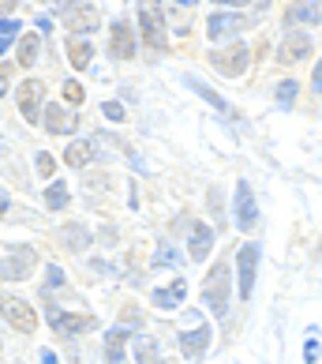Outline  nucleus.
<instances>
[{
  "mask_svg": "<svg viewBox=\"0 0 322 364\" xmlns=\"http://www.w3.org/2000/svg\"><path fill=\"white\" fill-rule=\"evenodd\" d=\"M285 23L289 26H315L318 23V4H315V0H300V4H292L289 8V16H285Z\"/></svg>",
  "mask_w": 322,
  "mask_h": 364,
  "instance_id": "nucleus-18",
  "label": "nucleus"
},
{
  "mask_svg": "<svg viewBox=\"0 0 322 364\" xmlns=\"http://www.w3.org/2000/svg\"><path fill=\"white\" fill-rule=\"evenodd\" d=\"M49 286H64V271H60V267H49Z\"/></svg>",
  "mask_w": 322,
  "mask_h": 364,
  "instance_id": "nucleus-34",
  "label": "nucleus"
},
{
  "mask_svg": "<svg viewBox=\"0 0 322 364\" xmlns=\"http://www.w3.org/2000/svg\"><path fill=\"white\" fill-rule=\"evenodd\" d=\"M177 4H184V8H195V0H177Z\"/></svg>",
  "mask_w": 322,
  "mask_h": 364,
  "instance_id": "nucleus-42",
  "label": "nucleus"
},
{
  "mask_svg": "<svg viewBox=\"0 0 322 364\" xmlns=\"http://www.w3.org/2000/svg\"><path fill=\"white\" fill-rule=\"evenodd\" d=\"M255 218H259V210H255V196H251L248 181H240L236 184V225L244 229V233H251Z\"/></svg>",
  "mask_w": 322,
  "mask_h": 364,
  "instance_id": "nucleus-11",
  "label": "nucleus"
},
{
  "mask_svg": "<svg viewBox=\"0 0 322 364\" xmlns=\"http://www.w3.org/2000/svg\"><path fill=\"white\" fill-rule=\"evenodd\" d=\"M128 334H131V331H124V327H113V331H109V338H105V349H109V364H120V360H124V342H128Z\"/></svg>",
  "mask_w": 322,
  "mask_h": 364,
  "instance_id": "nucleus-21",
  "label": "nucleus"
},
{
  "mask_svg": "<svg viewBox=\"0 0 322 364\" xmlns=\"http://www.w3.org/2000/svg\"><path fill=\"white\" fill-rule=\"evenodd\" d=\"M19 19H0V53H8V46L19 38Z\"/></svg>",
  "mask_w": 322,
  "mask_h": 364,
  "instance_id": "nucleus-27",
  "label": "nucleus"
},
{
  "mask_svg": "<svg viewBox=\"0 0 322 364\" xmlns=\"http://www.w3.org/2000/svg\"><path fill=\"white\" fill-rule=\"evenodd\" d=\"M210 60H213V68H218L221 75L236 79V75H244L248 60H251V53H248V46H233V49H225V53H213Z\"/></svg>",
  "mask_w": 322,
  "mask_h": 364,
  "instance_id": "nucleus-5",
  "label": "nucleus"
},
{
  "mask_svg": "<svg viewBox=\"0 0 322 364\" xmlns=\"http://www.w3.org/2000/svg\"><path fill=\"white\" fill-rule=\"evenodd\" d=\"M154 267H177V252H172L169 245H161L157 255H154Z\"/></svg>",
  "mask_w": 322,
  "mask_h": 364,
  "instance_id": "nucleus-29",
  "label": "nucleus"
},
{
  "mask_svg": "<svg viewBox=\"0 0 322 364\" xmlns=\"http://www.w3.org/2000/svg\"><path fill=\"white\" fill-rule=\"evenodd\" d=\"M304 357H307V364L318 360V342H315V338H307V346H304Z\"/></svg>",
  "mask_w": 322,
  "mask_h": 364,
  "instance_id": "nucleus-33",
  "label": "nucleus"
},
{
  "mask_svg": "<svg viewBox=\"0 0 322 364\" xmlns=\"http://www.w3.org/2000/svg\"><path fill=\"white\" fill-rule=\"evenodd\" d=\"M64 245H68L72 252H83L90 245V233H87V225H68L64 229Z\"/></svg>",
  "mask_w": 322,
  "mask_h": 364,
  "instance_id": "nucleus-24",
  "label": "nucleus"
},
{
  "mask_svg": "<svg viewBox=\"0 0 322 364\" xmlns=\"http://www.w3.org/2000/svg\"><path fill=\"white\" fill-rule=\"evenodd\" d=\"M98 23H101V16H98V8H90V4H79V8L68 11V31L87 34V31H98Z\"/></svg>",
  "mask_w": 322,
  "mask_h": 364,
  "instance_id": "nucleus-16",
  "label": "nucleus"
},
{
  "mask_svg": "<svg viewBox=\"0 0 322 364\" xmlns=\"http://www.w3.org/2000/svg\"><path fill=\"white\" fill-rule=\"evenodd\" d=\"M45 207H49V210H64V207H68V188H64L60 181H52V184H49Z\"/></svg>",
  "mask_w": 322,
  "mask_h": 364,
  "instance_id": "nucleus-25",
  "label": "nucleus"
},
{
  "mask_svg": "<svg viewBox=\"0 0 322 364\" xmlns=\"http://www.w3.org/2000/svg\"><path fill=\"white\" fill-rule=\"evenodd\" d=\"M64 102H68L72 109H75V105H83V87H79V83H72V79H68V83H64Z\"/></svg>",
  "mask_w": 322,
  "mask_h": 364,
  "instance_id": "nucleus-28",
  "label": "nucleus"
},
{
  "mask_svg": "<svg viewBox=\"0 0 322 364\" xmlns=\"http://www.w3.org/2000/svg\"><path fill=\"white\" fill-rule=\"evenodd\" d=\"M0 349H4V342H0Z\"/></svg>",
  "mask_w": 322,
  "mask_h": 364,
  "instance_id": "nucleus-43",
  "label": "nucleus"
},
{
  "mask_svg": "<svg viewBox=\"0 0 322 364\" xmlns=\"http://www.w3.org/2000/svg\"><path fill=\"white\" fill-rule=\"evenodd\" d=\"M34 166H38V173H42V177H45V181L52 177V158H49L45 151H42V154H38V161H34Z\"/></svg>",
  "mask_w": 322,
  "mask_h": 364,
  "instance_id": "nucleus-32",
  "label": "nucleus"
},
{
  "mask_svg": "<svg viewBox=\"0 0 322 364\" xmlns=\"http://www.w3.org/2000/svg\"><path fill=\"white\" fill-rule=\"evenodd\" d=\"M213 248V229L206 222H195L191 225V245H187V252H191V263H203L206 255Z\"/></svg>",
  "mask_w": 322,
  "mask_h": 364,
  "instance_id": "nucleus-15",
  "label": "nucleus"
},
{
  "mask_svg": "<svg viewBox=\"0 0 322 364\" xmlns=\"http://www.w3.org/2000/svg\"><path fill=\"white\" fill-rule=\"evenodd\" d=\"M64 161H68L72 169L90 166V161H94V143H87V139H72V143H68V151H64Z\"/></svg>",
  "mask_w": 322,
  "mask_h": 364,
  "instance_id": "nucleus-19",
  "label": "nucleus"
},
{
  "mask_svg": "<svg viewBox=\"0 0 322 364\" xmlns=\"http://www.w3.org/2000/svg\"><path fill=\"white\" fill-rule=\"evenodd\" d=\"M307 53H311V34L289 31L285 42H281V49H277V60H281V64H296V60L307 57Z\"/></svg>",
  "mask_w": 322,
  "mask_h": 364,
  "instance_id": "nucleus-10",
  "label": "nucleus"
},
{
  "mask_svg": "<svg viewBox=\"0 0 322 364\" xmlns=\"http://www.w3.org/2000/svg\"><path fill=\"white\" fill-rule=\"evenodd\" d=\"M135 360H139V364H157V360H161L157 342L146 338V334H143V338H135Z\"/></svg>",
  "mask_w": 322,
  "mask_h": 364,
  "instance_id": "nucleus-23",
  "label": "nucleus"
},
{
  "mask_svg": "<svg viewBox=\"0 0 322 364\" xmlns=\"http://www.w3.org/2000/svg\"><path fill=\"white\" fill-rule=\"evenodd\" d=\"M72 4V0H52V8H68Z\"/></svg>",
  "mask_w": 322,
  "mask_h": 364,
  "instance_id": "nucleus-40",
  "label": "nucleus"
},
{
  "mask_svg": "<svg viewBox=\"0 0 322 364\" xmlns=\"http://www.w3.org/2000/svg\"><path fill=\"white\" fill-rule=\"evenodd\" d=\"M139 26H143V38L154 53H161L169 42H165V16H161V4L157 0H143L139 4Z\"/></svg>",
  "mask_w": 322,
  "mask_h": 364,
  "instance_id": "nucleus-2",
  "label": "nucleus"
},
{
  "mask_svg": "<svg viewBox=\"0 0 322 364\" xmlns=\"http://www.w3.org/2000/svg\"><path fill=\"white\" fill-rule=\"evenodd\" d=\"M240 31H248V19L244 16H210L206 19V34L213 38V42H229V38H236Z\"/></svg>",
  "mask_w": 322,
  "mask_h": 364,
  "instance_id": "nucleus-9",
  "label": "nucleus"
},
{
  "mask_svg": "<svg viewBox=\"0 0 322 364\" xmlns=\"http://www.w3.org/2000/svg\"><path fill=\"white\" fill-rule=\"evenodd\" d=\"M187 87H191V90L199 94V98H206V102L213 105V109H221V113H229V105H225V102L218 98V94H213V90H210V87L203 83V79H187Z\"/></svg>",
  "mask_w": 322,
  "mask_h": 364,
  "instance_id": "nucleus-26",
  "label": "nucleus"
},
{
  "mask_svg": "<svg viewBox=\"0 0 322 364\" xmlns=\"http://www.w3.org/2000/svg\"><path fill=\"white\" fill-rule=\"evenodd\" d=\"M8 90V75H0V94H4Z\"/></svg>",
  "mask_w": 322,
  "mask_h": 364,
  "instance_id": "nucleus-41",
  "label": "nucleus"
},
{
  "mask_svg": "<svg viewBox=\"0 0 322 364\" xmlns=\"http://www.w3.org/2000/svg\"><path fill=\"white\" fill-rule=\"evenodd\" d=\"M42 364H57V353H52V349H42Z\"/></svg>",
  "mask_w": 322,
  "mask_h": 364,
  "instance_id": "nucleus-36",
  "label": "nucleus"
},
{
  "mask_svg": "<svg viewBox=\"0 0 322 364\" xmlns=\"http://www.w3.org/2000/svg\"><path fill=\"white\" fill-rule=\"evenodd\" d=\"M109 53L116 60H131L135 57V34H131V26L120 19V23H113V42H109Z\"/></svg>",
  "mask_w": 322,
  "mask_h": 364,
  "instance_id": "nucleus-12",
  "label": "nucleus"
},
{
  "mask_svg": "<svg viewBox=\"0 0 322 364\" xmlns=\"http://www.w3.org/2000/svg\"><path fill=\"white\" fill-rule=\"evenodd\" d=\"M236 267H240V296L244 301H251V289H255V267H259V248L255 245H244L236 255Z\"/></svg>",
  "mask_w": 322,
  "mask_h": 364,
  "instance_id": "nucleus-6",
  "label": "nucleus"
},
{
  "mask_svg": "<svg viewBox=\"0 0 322 364\" xmlns=\"http://www.w3.org/2000/svg\"><path fill=\"white\" fill-rule=\"evenodd\" d=\"M49 323L57 334H79V331H90L94 327V316H64L49 304Z\"/></svg>",
  "mask_w": 322,
  "mask_h": 364,
  "instance_id": "nucleus-14",
  "label": "nucleus"
},
{
  "mask_svg": "<svg viewBox=\"0 0 322 364\" xmlns=\"http://www.w3.org/2000/svg\"><path fill=\"white\" fill-rule=\"evenodd\" d=\"M101 113L109 117V120H124V105H120V102H105Z\"/></svg>",
  "mask_w": 322,
  "mask_h": 364,
  "instance_id": "nucleus-31",
  "label": "nucleus"
},
{
  "mask_svg": "<svg viewBox=\"0 0 322 364\" xmlns=\"http://www.w3.org/2000/svg\"><path fill=\"white\" fill-rule=\"evenodd\" d=\"M218 4H251V0H218Z\"/></svg>",
  "mask_w": 322,
  "mask_h": 364,
  "instance_id": "nucleus-39",
  "label": "nucleus"
},
{
  "mask_svg": "<svg viewBox=\"0 0 322 364\" xmlns=\"http://www.w3.org/2000/svg\"><path fill=\"white\" fill-rule=\"evenodd\" d=\"M0 316L11 323V331H23V334H30L38 327L34 308L26 304V301H19V296H0Z\"/></svg>",
  "mask_w": 322,
  "mask_h": 364,
  "instance_id": "nucleus-3",
  "label": "nucleus"
},
{
  "mask_svg": "<svg viewBox=\"0 0 322 364\" xmlns=\"http://www.w3.org/2000/svg\"><path fill=\"white\" fill-rule=\"evenodd\" d=\"M75 128H79L75 113H68L64 105H45V132H52V136H72Z\"/></svg>",
  "mask_w": 322,
  "mask_h": 364,
  "instance_id": "nucleus-13",
  "label": "nucleus"
},
{
  "mask_svg": "<svg viewBox=\"0 0 322 364\" xmlns=\"http://www.w3.org/2000/svg\"><path fill=\"white\" fill-rule=\"evenodd\" d=\"M292 98H296V83H292V79H285V83L277 87V102H281V105H292Z\"/></svg>",
  "mask_w": 322,
  "mask_h": 364,
  "instance_id": "nucleus-30",
  "label": "nucleus"
},
{
  "mask_svg": "<svg viewBox=\"0 0 322 364\" xmlns=\"http://www.w3.org/2000/svg\"><path fill=\"white\" fill-rule=\"evenodd\" d=\"M68 60H72V68H90V60H94V49L90 42H83V38H75V42H68Z\"/></svg>",
  "mask_w": 322,
  "mask_h": 364,
  "instance_id": "nucleus-20",
  "label": "nucleus"
},
{
  "mask_svg": "<svg viewBox=\"0 0 322 364\" xmlns=\"http://www.w3.org/2000/svg\"><path fill=\"white\" fill-rule=\"evenodd\" d=\"M229 278H233V271L225 263H218L203 278V301L213 316H225V304H229Z\"/></svg>",
  "mask_w": 322,
  "mask_h": 364,
  "instance_id": "nucleus-1",
  "label": "nucleus"
},
{
  "mask_svg": "<svg viewBox=\"0 0 322 364\" xmlns=\"http://www.w3.org/2000/svg\"><path fill=\"white\" fill-rule=\"evenodd\" d=\"M38 49H42V38H38L34 31L19 38V64L23 68H30V64L38 60Z\"/></svg>",
  "mask_w": 322,
  "mask_h": 364,
  "instance_id": "nucleus-22",
  "label": "nucleus"
},
{
  "mask_svg": "<svg viewBox=\"0 0 322 364\" xmlns=\"http://www.w3.org/2000/svg\"><path fill=\"white\" fill-rule=\"evenodd\" d=\"M11 8H16V0H0V16H8Z\"/></svg>",
  "mask_w": 322,
  "mask_h": 364,
  "instance_id": "nucleus-37",
  "label": "nucleus"
},
{
  "mask_svg": "<svg viewBox=\"0 0 322 364\" xmlns=\"http://www.w3.org/2000/svg\"><path fill=\"white\" fill-rule=\"evenodd\" d=\"M184 293H187L184 278H177V282H172V286H165V289H157V293H154V304L161 308V312H172V308H180Z\"/></svg>",
  "mask_w": 322,
  "mask_h": 364,
  "instance_id": "nucleus-17",
  "label": "nucleus"
},
{
  "mask_svg": "<svg viewBox=\"0 0 322 364\" xmlns=\"http://www.w3.org/2000/svg\"><path fill=\"white\" fill-rule=\"evenodd\" d=\"M34 263H38V255H34L30 248H16L11 255H4V259H0V278L23 282L26 274L34 271Z\"/></svg>",
  "mask_w": 322,
  "mask_h": 364,
  "instance_id": "nucleus-4",
  "label": "nucleus"
},
{
  "mask_svg": "<svg viewBox=\"0 0 322 364\" xmlns=\"http://www.w3.org/2000/svg\"><path fill=\"white\" fill-rule=\"evenodd\" d=\"M206 346H210V327L203 319H195V331H191V323H187V331H180V349H184V357H191L199 360L206 353Z\"/></svg>",
  "mask_w": 322,
  "mask_h": 364,
  "instance_id": "nucleus-8",
  "label": "nucleus"
},
{
  "mask_svg": "<svg viewBox=\"0 0 322 364\" xmlns=\"http://www.w3.org/2000/svg\"><path fill=\"white\" fill-rule=\"evenodd\" d=\"M42 98H45V87L38 83V79H26L19 87V113L30 120V124H38V117H42Z\"/></svg>",
  "mask_w": 322,
  "mask_h": 364,
  "instance_id": "nucleus-7",
  "label": "nucleus"
},
{
  "mask_svg": "<svg viewBox=\"0 0 322 364\" xmlns=\"http://www.w3.org/2000/svg\"><path fill=\"white\" fill-rule=\"evenodd\" d=\"M4 210H8V192L0 188V218H4Z\"/></svg>",
  "mask_w": 322,
  "mask_h": 364,
  "instance_id": "nucleus-38",
  "label": "nucleus"
},
{
  "mask_svg": "<svg viewBox=\"0 0 322 364\" xmlns=\"http://www.w3.org/2000/svg\"><path fill=\"white\" fill-rule=\"evenodd\" d=\"M311 90L322 94V60H318V68H315V75H311Z\"/></svg>",
  "mask_w": 322,
  "mask_h": 364,
  "instance_id": "nucleus-35",
  "label": "nucleus"
}]
</instances>
